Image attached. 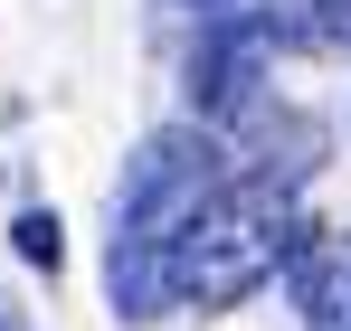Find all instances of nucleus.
<instances>
[{
    "label": "nucleus",
    "instance_id": "1",
    "mask_svg": "<svg viewBox=\"0 0 351 331\" xmlns=\"http://www.w3.org/2000/svg\"><path fill=\"white\" fill-rule=\"evenodd\" d=\"M228 152L209 123H171V133H143V152L123 161L114 189V246H105V293H114L123 322H162L180 303V246L190 227L209 218V199L228 189Z\"/></svg>",
    "mask_w": 351,
    "mask_h": 331
},
{
    "label": "nucleus",
    "instance_id": "2",
    "mask_svg": "<svg viewBox=\"0 0 351 331\" xmlns=\"http://www.w3.org/2000/svg\"><path fill=\"white\" fill-rule=\"evenodd\" d=\"M304 246H313V227H304V170L237 161L228 189L209 199V218L190 227V246H180V303L228 313V303H247L256 284L294 275Z\"/></svg>",
    "mask_w": 351,
    "mask_h": 331
},
{
    "label": "nucleus",
    "instance_id": "3",
    "mask_svg": "<svg viewBox=\"0 0 351 331\" xmlns=\"http://www.w3.org/2000/svg\"><path fill=\"white\" fill-rule=\"evenodd\" d=\"M276 38H285L276 19H237V10L199 29V57H190V95H199V114H209V123H237V114L256 105Z\"/></svg>",
    "mask_w": 351,
    "mask_h": 331
},
{
    "label": "nucleus",
    "instance_id": "4",
    "mask_svg": "<svg viewBox=\"0 0 351 331\" xmlns=\"http://www.w3.org/2000/svg\"><path fill=\"white\" fill-rule=\"evenodd\" d=\"M294 313L304 331H351V227H313L294 256Z\"/></svg>",
    "mask_w": 351,
    "mask_h": 331
},
{
    "label": "nucleus",
    "instance_id": "5",
    "mask_svg": "<svg viewBox=\"0 0 351 331\" xmlns=\"http://www.w3.org/2000/svg\"><path fill=\"white\" fill-rule=\"evenodd\" d=\"M19 256H29V265H58V218H48V209L19 218Z\"/></svg>",
    "mask_w": 351,
    "mask_h": 331
},
{
    "label": "nucleus",
    "instance_id": "6",
    "mask_svg": "<svg viewBox=\"0 0 351 331\" xmlns=\"http://www.w3.org/2000/svg\"><path fill=\"white\" fill-rule=\"evenodd\" d=\"M313 10V38H332V48H351V0H304Z\"/></svg>",
    "mask_w": 351,
    "mask_h": 331
},
{
    "label": "nucleus",
    "instance_id": "7",
    "mask_svg": "<svg viewBox=\"0 0 351 331\" xmlns=\"http://www.w3.org/2000/svg\"><path fill=\"white\" fill-rule=\"evenodd\" d=\"M0 331H29V322H19V303H10V293H0Z\"/></svg>",
    "mask_w": 351,
    "mask_h": 331
},
{
    "label": "nucleus",
    "instance_id": "8",
    "mask_svg": "<svg viewBox=\"0 0 351 331\" xmlns=\"http://www.w3.org/2000/svg\"><path fill=\"white\" fill-rule=\"evenodd\" d=\"M190 10H209V19H228V10H237V0H190Z\"/></svg>",
    "mask_w": 351,
    "mask_h": 331
}]
</instances>
